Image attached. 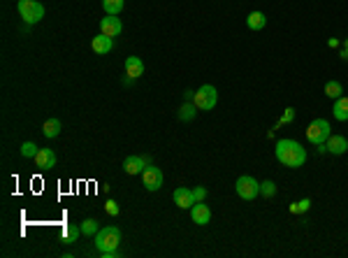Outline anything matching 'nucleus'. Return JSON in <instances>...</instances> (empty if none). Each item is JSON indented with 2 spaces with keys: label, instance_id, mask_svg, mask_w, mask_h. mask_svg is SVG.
Returning a JSON list of instances; mask_svg holds the SVG:
<instances>
[{
  "label": "nucleus",
  "instance_id": "33",
  "mask_svg": "<svg viewBox=\"0 0 348 258\" xmlns=\"http://www.w3.org/2000/svg\"><path fill=\"white\" fill-rule=\"evenodd\" d=\"M327 44H330L332 49H337V47H339V40H330V42H327Z\"/></svg>",
  "mask_w": 348,
  "mask_h": 258
},
{
  "label": "nucleus",
  "instance_id": "14",
  "mask_svg": "<svg viewBox=\"0 0 348 258\" xmlns=\"http://www.w3.org/2000/svg\"><path fill=\"white\" fill-rule=\"evenodd\" d=\"M125 75L132 79L142 77V75H144V60H142L140 56H128V58H125Z\"/></svg>",
  "mask_w": 348,
  "mask_h": 258
},
{
  "label": "nucleus",
  "instance_id": "27",
  "mask_svg": "<svg viewBox=\"0 0 348 258\" xmlns=\"http://www.w3.org/2000/svg\"><path fill=\"white\" fill-rule=\"evenodd\" d=\"M105 212H107L109 216H119V203L109 198L107 203H105Z\"/></svg>",
  "mask_w": 348,
  "mask_h": 258
},
{
  "label": "nucleus",
  "instance_id": "23",
  "mask_svg": "<svg viewBox=\"0 0 348 258\" xmlns=\"http://www.w3.org/2000/svg\"><path fill=\"white\" fill-rule=\"evenodd\" d=\"M79 228H82V235H86V237L88 235L95 237V233L100 231V225H98V221H95V219H86L82 225H79Z\"/></svg>",
  "mask_w": 348,
  "mask_h": 258
},
{
  "label": "nucleus",
  "instance_id": "9",
  "mask_svg": "<svg viewBox=\"0 0 348 258\" xmlns=\"http://www.w3.org/2000/svg\"><path fill=\"white\" fill-rule=\"evenodd\" d=\"M100 33L109 35V38H116V35L123 33V23H121L119 17H114V14H107V17L100 21Z\"/></svg>",
  "mask_w": 348,
  "mask_h": 258
},
{
  "label": "nucleus",
  "instance_id": "28",
  "mask_svg": "<svg viewBox=\"0 0 348 258\" xmlns=\"http://www.w3.org/2000/svg\"><path fill=\"white\" fill-rule=\"evenodd\" d=\"M193 196H195V203H204V198H207V188H204V186H195V188H193Z\"/></svg>",
  "mask_w": 348,
  "mask_h": 258
},
{
  "label": "nucleus",
  "instance_id": "7",
  "mask_svg": "<svg viewBox=\"0 0 348 258\" xmlns=\"http://www.w3.org/2000/svg\"><path fill=\"white\" fill-rule=\"evenodd\" d=\"M142 184H144L147 191H158L163 186V170L156 168V165H147L144 172H142Z\"/></svg>",
  "mask_w": 348,
  "mask_h": 258
},
{
  "label": "nucleus",
  "instance_id": "15",
  "mask_svg": "<svg viewBox=\"0 0 348 258\" xmlns=\"http://www.w3.org/2000/svg\"><path fill=\"white\" fill-rule=\"evenodd\" d=\"M35 165L42 168V170H49V168H54L56 165V154L51 151V149H40L38 156H35Z\"/></svg>",
  "mask_w": 348,
  "mask_h": 258
},
{
  "label": "nucleus",
  "instance_id": "31",
  "mask_svg": "<svg viewBox=\"0 0 348 258\" xmlns=\"http://www.w3.org/2000/svg\"><path fill=\"white\" fill-rule=\"evenodd\" d=\"M339 56H341L343 60H348V40L343 42V49H341V54H339Z\"/></svg>",
  "mask_w": 348,
  "mask_h": 258
},
{
  "label": "nucleus",
  "instance_id": "22",
  "mask_svg": "<svg viewBox=\"0 0 348 258\" xmlns=\"http://www.w3.org/2000/svg\"><path fill=\"white\" fill-rule=\"evenodd\" d=\"M341 93H343L341 82H334V79H330V82L325 84V95H327V98L337 100V98H341Z\"/></svg>",
  "mask_w": 348,
  "mask_h": 258
},
{
  "label": "nucleus",
  "instance_id": "10",
  "mask_svg": "<svg viewBox=\"0 0 348 258\" xmlns=\"http://www.w3.org/2000/svg\"><path fill=\"white\" fill-rule=\"evenodd\" d=\"M172 200H174V205L181 209H191L193 205H195V196H193L191 188H186V186L177 188V191L172 193Z\"/></svg>",
  "mask_w": 348,
  "mask_h": 258
},
{
  "label": "nucleus",
  "instance_id": "2",
  "mask_svg": "<svg viewBox=\"0 0 348 258\" xmlns=\"http://www.w3.org/2000/svg\"><path fill=\"white\" fill-rule=\"evenodd\" d=\"M17 10L23 21L30 23V26H35V23H40L44 19V5L38 3V0H19Z\"/></svg>",
  "mask_w": 348,
  "mask_h": 258
},
{
  "label": "nucleus",
  "instance_id": "11",
  "mask_svg": "<svg viewBox=\"0 0 348 258\" xmlns=\"http://www.w3.org/2000/svg\"><path fill=\"white\" fill-rule=\"evenodd\" d=\"M91 49L100 56H107L109 51L114 49V38H109V35H105V33L95 35V38L91 40Z\"/></svg>",
  "mask_w": 348,
  "mask_h": 258
},
{
  "label": "nucleus",
  "instance_id": "4",
  "mask_svg": "<svg viewBox=\"0 0 348 258\" xmlns=\"http://www.w3.org/2000/svg\"><path fill=\"white\" fill-rule=\"evenodd\" d=\"M234 191H237V196H239L241 200L251 203V200H256L258 196H260V181H256L249 175H241L239 179H237V184H234Z\"/></svg>",
  "mask_w": 348,
  "mask_h": 258
},
{
  "label": "nucleus",
  "instance_id": "24",
  "mask_svg": "<svg viewBox=\"0 0 348 258\" xmlns=\"http://www.w3.org/2000/svg\"><path fill=\"white\" fill-rule=\"evenodd\" d=\"M309 207H311V200L309 198H302L299 203L290 205V214H304V212H309Z\"/></svg>",
  "mask_w": 348,
  "mask_h": 258
},
{
  "label": "nucleus",
  "instance_id": "25",
  "mask_svg": "<svg viewBox=\"0 0 348 258\" xmlns=\"http://www.w3.org/2000/svg\"><path fill=\"white\" fill-rule=\"evenodd\" d=\"M38 151H40V147L35 142H23L21 144V156H23V158H35V156H38Z\"/></svg>",
  "mask_w": 348,
  "mask_h": 258
},
{
  "label": "nucleus",
  "instance_id": "30",
  "mask_svg": "<svg viewBox=\"0 0 348 258\" xmlns=\"http://www.w3.org/2000/svg\"><path fill=\"white\" fill-rule=\"evenodd\" d=\"M295 119V110L293 107H288V110H286V114L281 116V121H279V123H288V121H293Z\"/></svg>",
  "mask_w": 348,
  "mask_h": 258
},
{
  "label": "nucleus",
  "instance_id": "32",
  "mask_svg": "<svg viewBox=\"0 0 348 258\" xmlns=\"http://www.w3.org/2000/svg\"><path fill=\"white\" fill-rule=\"evenodd\" d=\"M184 98H186V100H193V98H195V91H191V88H188V91L184 93Z\"/></svg>",
  "mask_w": 348,
  "mask_h": 258
},
{
  "label": "nucleus",
  "instance_id": "16",
  "mask_svg": "<svg viewBox=\"0 0 348 258\" xmlns=\"http://www.w3.org/2000/svg\"><path fill=\"white\" fill-rule=\"evenodd\" d=\"M79 235H82V228L75 223H65L60 228V242H63V244H75Z\"/></svg>",
  "mask_w": 348,
  "mask_h": 258
},
{
  "label": "nucleus",
  "instance_id": "1",
  "mask_svg": "<svg viewBox=\"0 0 348 258\" xmlns=\"http://www.w3.org/2000/svg\"><path fill=\"white\" fill-rule=\"evenodd\" d=\"M279 163H283L286 168H302L306 163V149L295 140H279L274 147Z\"/></svg>",
  "mask_w": 348,
  "mask_h": 258
},
{
  "label": "nucleus",
  "instance_id": "5",
  "mask_svg": "<svg viewBox=\"0 0 348 258\" xmlns=\"http://www.w3.org/2000/svg\"><path fill=\"white\" fill-rule=\"evenodd\" d=\"M193 103L197 105V110L202 112H209L216 107L218 103V91L212 86V84H204V86H200L195 91V98H193Z\"/></svg>",
  "mask_w": 348,
  "mask_h": 258
},
{
  "label": "nucleus",
  "instance_id": "19",
  "mask_svg": "<svg viewBox=\"0 0 348 258\" xmlns=\"http://www.w3.org/2000/svg\"><path fill=\"white\" fill-rule=\"evenodd\" d=\"M195 114H197V105L193 103V100H186V103L179 107V121H186V123H188V121L195 119Z\"/></svg>",
  "mask_w": 348,
  "mask_h": 258
},
{
  "label": "nucleus",
  "instance_id": "29",
  "mask_svg": "<svg viewBox=\"0 0 348 258\" xmlns=\"http://www.w3.org/2000/svg\"><path fill=\"white\" fill-rule=\"evenodd\" d=\"M102 258H121V251L119 249H107V251H98Z\"/></svg>",
  "mask_w": 348,
  "mask_h": 258
},
{
  "label": "nucleus",
  "instance_id": "8",
  "mask_svg": "<svg viewBox=\"0 0 348 258\" xmlns=\"http://www.w3.org/2000/svg\"><path fill=\"white\" fill-rule=\"evenodd\" d=\"M147 165H151L149 156H128V158L123 160V170L128 172V175H142Z\"/></svg>",
  "mask_w": 348,
  "mask_h": 258
},
{
  "label": "nucleus",
  "instance_id": "18",
  "mask_svg": "<svg viewBox=\"0 0 348 258\" xmlns=\"http://www.w3.org/2000/svg\"><path fill=\"white\" fill-rule=\"evenodd\" d=\"M246 26H249L251 30H262V28L267 26V17L262 12H251L249 17H246Z\"/></svg>",
  "mask_w": 348,
  "mask_h": 258
},
{
  "label": "nucleus",
  "instance_id": "13",
  "mask_svg": "<svg viewBox=\"0 0 348 258\" xmlns=\"http://www.w3.org/2000/svg\"><path fill=\"white\" fill-rule=\"evenodd\" d=\"M325 147H327V151H330V154L341 156V154H346V151H348V140L343 138V135H330V138H327V142H325Z\"/></svg>",
  "mask_w": 348,
  "mask_h": 258
},
{
  "label": "nucleus",
  "instance_id": "20",
  "mask_svg": "<svg viewBox=\"0 0 348 258\" xmlns=\"http://www.w3.org/2000/svg\"><path fill=\"white\" fill-rule=\"evenodd\" d=\"M42 133H44V138H58L60 135V121L58 119H47L44 121V126H42Z\"/></svg>",
  "mask_w": 348,
  "mask_h": 258
},
{
  "label": "nucleus",
  "instance_id": "6",
  "mask_svg": "<svg viewBox=\"0 0 348 258\" xmlns=\"http://www.w3.org/2000/svg\"><path fill=\"white\" fill-rule=\"evenodd\" d=\"M330 123H327L325 119H314L309 123V128H306V140H309L311 144H325L327 138H330Z\"/></svg>",
  "mask_w": 348,
  "mask_h": 258
},
{
  "label": "nucleus",
  "instance_id": "3",
  "mask_svg": "<svg viewBox=\"0 0 348 258\" xmlns=\"http://www.w3.org/2000/svg\"><path fill=\"white\" fill-rule=\"evenodd\" d=\"M119 244H121V231L116 225H107V228H100L95 233V247H98V251L119 249Z\"/></svg>",
  "mask_w": 348,
  "mask_h": 258
},
{
  "label": "nucleus",
  "instance_id": "17",
  "mask_svg": "<svg viewBox=\"0 0 348 258\" xmlns=\"http://www.w3.org/2000/svg\"><path fill=\"white\" fill-rule=\"evenodd\" d=\"M332 114L337 121H348V95L334 100V107H332Z\"/></svg>",
  "mask_w": 348,
  "mask_h": 258
},
{
  "label": "nucleus",
  "instance_id": "12",
  "mask_svg": "<svg viewBox=\"0 0 348 258\" xmlns=\"http://www.w3.org/2000/svg\"><path fill=\"white\" fill-rule=\"evenodd\" d=\"M191 219H193V223H197V225H207L209 221H212V209L204 203H195L191 207Z\"/></svg>",
  "mask_w": 348,
  "mask_h": 258
},
{
  "label": "nucleus",
  "instance_id": "21",
  "mask_svg": "<svg viewBox=\"0 0 348 258\" xmlns=\"http://www.w3.org/2000/svg\"><path fill=\"white\" fill-rule=\"evenodd\" d=\"M123 7H125V0H102V10L107 14H114V17H119L121 12H123Z\"/></svg>",
  "mask_w": 348,
  "mask_h": 258
},
{
  "label": "nucleus",
  "instance_id": "26",
  "mask_svg": "<svg viewBox=\"0 0 348 258\" xmlns=\"http://www.w3.org/2000/svg\"><path fill=\"white\" fill-rule=\"evenodd\" d=\"M260 196H265V198H274V196H276V184H274V181H262L260 184Z\"/></svg>",
  "mask_w": 348,
  "mask_h": 258
}]
</instances>
